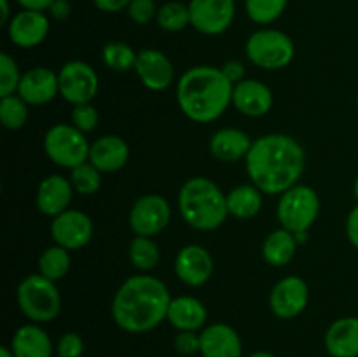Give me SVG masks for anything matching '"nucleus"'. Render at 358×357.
Instances as JSON below:
<instances>
[{"label":"nucleus","mask_w":358,"mask_h":357,"mask_svg":"<svg viewBox=\"0 0 358 357\" xmlns=\"http://www.w3.org/2000/svg\"><path fill=\"white\" fill-rule=\"evenodd\" d=\"M136 56L138 52L131 46L121 41L107 42L101 49V59H103L105 66L114 72H126V70L135 69Z\"/></svg>","instance_id":"nucleus-30"},{"label":"nucleus","mask_w":358,"mask_h":357,"mask_svg":"<svg viewBox=\"0 0 358 357\" xmlns=\"http://www.w3.org/2000/svg\"><path fill=\"white\" fill-rule=\"evenodd\" d=\"M320 214V198L318 192L310 186L296 184L280 195L276 216L280 224L292 233L310 231Z\"/></svg>","instance_id":"nucleus-7"},{"label":"nucleus","mask_w":358,"mask_h":357,"mask_svg":"<svg viewBox=\"0 0 358 357\" xmlns=\"http://www.w3.org/2000/svg\"><path fill=\"white\" fill-rule=\"evenodd\" d=\"M10 349L16 357H52L55 346L48 332L31 322L16 329L10 340Z\"/></svg>","instance_id":"nucleus-24"},{"label":"nucleus","mask_w":358,"mask_h":357,"mask_svg":"<svg viewBox=\"0 0 358 357\" xmlns=\"http://www.w3.org/2000/svg\"><path fill=\"white\" fill-rule=\"evenodd\" d=\"M245 55L248 62L259 69L282 70L292 63L296 46L285 31L276 28H261L247 38Z\"/></svg>","instance_id":"nucleus-6"},{"label":"nucleus","mask_w":358,"mask_h":357,"mask_svg":"<svg viewBox=\"0 0 358 357\" xmlns=\"http://www.w3.org/2000/svg\"><path fill=\"white\" fill-rule=\"evenodd\" d=\"M28 107L30 105L17 93L0 98V119L7 130H20L28 121Z\"/></svg>","instance_id":"nucleus-32"},{"label":"nucleus","mask_w":358,"mask_h":357,"mask_svg":"<svg viewBox=\"0 0 358 357\" xmlns=\"http://www.w3.org/2000/svg\"><path fill=\"white\" fill-rule=\"evenodd\" d=\"M23 9H30V10H48L51 7V4L55 0H16Z\"/></svg>","instance_id":"nucleus-44"},{"label":"nucleus","mask_w":358,"mask_h":357,"mask_svg":"<svg viewBox=\"0 0 358 357\" xmlns=\"http://www.w3.org/2000/svg\"><path fill=\"white\" fill-rule=\"evenodd\" d=\"M157 24L161 30L164 31H180L185 27L191 24V10H189V4L178 2V0H171V2L163 4L157 9L156 16Z\"/></svg>","instance_id":"nucleus-31"},{"label":"nucleus","mask_w":358,"mask_h":357,"mask_svg":"<svg viewBox=\"0 0 358 357\" xmlns=\"http://www.w3.org/2000/svg\"><path fill=\"white\" fill-rule=\"evenodd\" d=\"M73 192H76V189H73L70 178L56 174L49 175L37 188L35 203H37L38 212H42L48 217L59 216L65 210H69Z\"/></svg>","instance_id":"nucleus-18"},{"label":"nucleus","mask_w":358,"mask_h":357,"mask_svg":"<svg viewBox=\"0 0 358 357\" xmlns=\"http://www.w3.org/2000/svg\"><path fill=\"white\" fill-rule=\"evenodd\" d=\"M222 72H224V76H226L233 84H238V83H241L243 79H247V77H245L243 63L238 62V59H231V62L224 63Z\"/></svg>","instance_id":"nucleus-40"},{"label":"nucleus","mask_w":358,"mask_h":357,"mask_svg":"<svg viewBox=\"0 0 358 357\" xmlns=\"http://www.w3.org/2000/svg\"><path fill=\"white\" fill-rule=\"evenodd\" d=\"M70 251L59 245H51L38 258V273L52 282H58L70 272Z\"/></svg>","instance_id":"nucleus-28"},{"label":"nucleus","mask_w":358,"mask_h":357,"mask_svg":"<svg viewBox=\"0 0 358 357\" xmlns=\"http://www.w3.org/2000/svg\"><path fill=\"white\" fill-rule=\"evenodd\" d=\"M16 298L21 314L35 324L55 321L62 312V296L56 282L41 273L24 276L17 286Z\"/></svg>","instance_id":"nucleus-5"},{"label":"nucleus","mask_w":358,"mask_h":357,"mask_svg":"<svg viewBox=\"0 0 358 357\" xmlns=\"http://www.w3.org/2000/svg\"><path fill=\"white\" fill-rule=\"evenodd\" d=\"M248 357H275L271 352H266V350H257V352L250 354Z\"/></svg>","instance_id":"nucleus-48"},{"label":"nucleus","mask_w":358,"mask_h":357,"mask_svg":"<svg viewBox=\"0 0 358 357\" xmlns=\"http://www.w3.org/2000/svg\"><path fill=\"white\" fill-rule=\"evenodd\" d=\"M289 0H245L247 16L257 24H271L285 13Z\"/></svg>","instance_id":"nucleus-33"},{"label":"nucleus","mask_w":358,"mask_h":357,"mask_svg":"<svg viewBox=\"0 0 358 357\" xmlns=\"http://www.w3.org/2000/svg\"><path fill=\"white\" fill-rule=\"evenodd\" d=\"M70 118H72V125L83 133L93 132L98 125V111L93 107V104L73 105Z\"/></svg>","instance_id":"nucleus-36"},{"label":"nucleus","mask_w":358,"mask_h":357,"mask_svg":"<svg viewBox=\"0 0 358 357\" xmlns=\"http://www.w3.org/2000/svg\"><path fill=\"white\" fill-rule=\"evenodd\" d=\"M84 340L77 332H65L59 336L56 343V354L58 357H83L84 354Z\"/></svg>","instance_id":"nucleus-38"},{"label":"nucleus","mask_w":358,"mask_h":357,"mask_svg":"<svg viewBox=\"0 0 358 357\" xmlns=\"http://www.w3.org/2000/svg\"><path fill=\"white\" fill-rule=\"evenodd\" d=\"M143 86L150 91H164L175 80V66L159 49L147 48L138 51L135 69Z\"/></svg>","instance_id":"nucleus-15"},{"label":"nucleus","mask_w":358,"mask_h":357,"mask_svg":"<svg viewBox=\"0 0 358 357\" xmlns=\"http://www.w3.org/2000/svg\"><path fill=\"white\" fill-rule=\"evenodd\" d=\"M199 338H201V349H199L201 357H241L243 354L240 335L229 324L217 322L208 326L199 332Z\"/></svg>","instance_id":"nucleus-19"},{"label":"nucleus","mask_w":358,"mask_h":357,"mask_svg":"<svg viewBox=\"0 0 358 357\" xmlns=\"http://www.w3.org/2000/svg\"><path fill=\"white\" fill-rule=\"evenodd\" d=\"M171 219V206L161 195L140 196L129 210V227L136 237H156Z\"/></svg>","instance_id":"nucleus-10"},{"label":"nucleus","mask_w":358,"mask_h":357,"mask_svg":"<svg viewBox=\"0 0 358 357\" xmlns=\"http://www.w3.org/2000/svg\"><path fill=\"white\" fill-rule=\"evenodd\" d=\"M17 94L28 105H45L59 94L58 74L48 66H34L21 77Z\"/></svg>","instance_id":"nucleus-17"},{"label":"nucleus","mask_w":358,"mask_h":357,"mask_svg":"<svg viewBox=\"0 0 358 357\" xmlns=\"http://www.w3.org/2000/svg\"><path fill=\"white\" fill-rule=\"evenodd\" d=\"M48 10L55 20L63 21L70 16V13H72V6H70L69 0H55Z\"/></svg>","instance_id":"nucleus-43"},{"label":"nucleus","mask_w":358,"mask_h":357,"mask_svg":"<svg viewBox=\"0 0 358 357\" xmlns=\"http://www.w3.org/2000/svg\"><path fill=\"white\" fill-rule=\"evenodd\" d=\"M51 238L66 251H79L90 244L93 237V220L80 210L69 209L51 220Z\"/></svg>","instance_id":"nucleus-12"},{"label":"nucleus","mask_w":358,"mask_h":357,"mask_svg":"<svg viewBox=\"0 0 358 357\" xmlns=\"http://www.w3.org/2000/svg\"><path fill=\"white\" fill-rule=\"evenodd\" d=\"M310 301V287L301 276L290 275L276 282L269 296V307L278 318L290 321L306 310Z\"/></svg>","instance_id":"nucleus-13"},{"label":"nucleus","mask_w":358,"mask_h":357,"mask_svg":"<svg viewBox=\"0 0 358 357\" xmlns=\"http://www.w3.org/2000/svg\"><path fill=\"white\" fill-rule=\"evenodd\" d=\"M346 234H348L350 244L358 251V205L353 206L352 212L346 219Z\"/></svg>","instance_id":"nucleus-42"},{"label":"nucleus","mask_w":358,"mask_h":357,"mask_svg":"<svg viewBox=\"0 0 358 357\" xmlns=\"http://www.w3.org/2000/svg\"><path fill=\"white\" fill-rule=\"evenodd\" d=\"M49 18L44 10L23 9L14 14L13 20L7 24V35L10 42L17 48L30 49L37 48L45 41L49 34Z\"/></svg>","instance_id":"nucleus-14"},{"label":"nucleus","mask_w":358,"mask_h":357,"mask_svg":"<svg viewBox=\"0 0 358 357\" xmlns=\"http://www.w3.org/2000/svg\"><path fill=\"white\" fill-rule=\"evenodd\" d=\"M233 90L234 84L219 66H192L177 80V104L191 121L206 125L233 104Z\"/></svg>","instance_id":"nucleus-3"},{"label":"nucleus","mask_w":358,"mask_h":357,"mask_svg":"<svg viewBox=\"0 0 358 357\" xmlns=\"http://www.w3.org/2000/svg\"><path fill=\"white\" fill-rule=\"evenodd\" d=\"M69 178L79 195H94L101 186V172L90 161L72 168Z\"/></svg>","instance_id":"nucleus-34"},{"label":"nucleus","mask_w":358,"mask_h":357,"mask_svg":"<svg viewBox=\"0 0 358 357\" xmlns=\"http://www.w3.org/2000/svg\"><path fill=\"white\" fill-rule=\"evenodd\" d=\"M86 133L77 130L73 125L51 126L44 135V150L49 160L62 168L79 167L90 160L91 144L87 142Z\"/></svg>","instance_id":"nucleus-8"},{"label":"nucleus","mask_w":358,"mask_h":357,"mask_svg":"<svg viewBox=\"0 0 358 357\" xmlns=\"http://www.w3.org/2000/svg\"><path fill=\"white\" fill-rule=\"evenodd\" d=\"M353 192H355V198L358 200V175L355 178V184H353Z\"/></svg>","instance_id":"nucleus-49"},{"label":"nucleus","mask_w":358,"mask_h":357,"mask_svg":"<svg viewBox=\"0 0 358 357\" xmlns=\"http://www.w3.org/2000/svg\"><path fill=\"white\" fill-rule=\"evenodd\" d=\"M173 346L180 356H194L201 349V338L198 331H178L173 340Z\"/></svg>","instance_id":"nucleus-39"},{"label":"nucleus","mask_w":358,"mask_h":357,"mask_svg":"<svg viewBox=\"0 0 358 357\" xmlns=\"http://www.w3.org/2000/svg\"><path fill=\"white\" fill-rule=\"evenodd\" d=\"M126 10L129 20L136 24H149L157 16V6L154 0H131Z\"/></svg>","instance_id":"nucleus-37"},{"label":"nucleus","mask_w":358,"mask_h":357,"mask_svg":"<svg viewBox=\"0 0 358 357\" xmlns=\"http://www.w3.org/2000/svg\"><path fill=\"white\" fill-rule=\"evenodd\" d=\"M325 349L331 357H358V317H341L329 326Z\"/></svg>","instance_id":"nucleus-23"},{"label":"nucleus","mask_w":358,"mask_h":357,"mask_svg":"<svg viewBox=\"0 0 358 357\" xmlns=\"http://www.w3.org/2000/svg\"><path fill=\"white\" fill-rule=\"evenodd\" d=\"M21 77L16 59L7 52H0V98L9 97V94L17 93Z\"/></svg>","instance_id":"nucleus-35"},{"label":"nucleus","mask_w":358,"mask_h":357,"mask_svg":"<svg viewBox=\"0 0 358 357\" xmlns=\"http://www.w3.org/2000/svg\"><path fill=\"white\" fill-rule=\"evenodd\" d=\"M233 105L248 118H261L271 111L273 93L261 80L243 79L234 84Z\"/></svg>","instance_id":"nucleus-20"},{"label":"nucleus","mask_w":358,"mask_h":357,"mask_svg":"<svg viewBox=\"0 0 358 357\" xmlns=\"http://www.w3.org/2000/svg\"><path fill=\"white\" fill-rule=\"evenodd\" d=\"M129 160V146L122 136L103 135L91 144L90 163H93L101 174H112L126 167Z\"/></svg>","instance_id":"nucleus-21"},{"label":"nucleus","mask_w":358,"mask_h":357,"mask_svg":"<svg viewBox=\"0 0 358 357\" xmlns=\"http://www.w3.org/2000/svg\"><path fill=\"white\" fill-rule=\"evenodd\" d=\"M213 273V258L201 245H185L175 258V275L189 287H201Z\"/></svg>","instance_id":"nucleus-16"},{"label":"nucleus","mask_w":358,"mask_h":357,"mask_svg":"<svg viewBox=\"0 0 358 357\" xmlns=\"http://www.w3.org/2000/svg\"><path fill=\"white\" fill-rule=\"evenodd\" d=\"M294 237H296L297 245H303L308 241V231H299V233H294Z\"/></svg>","instance_id":"nucleus-46"},{"label":"nucleus","mask_w":358,"mask_h":357,"mask_svg":"<svg viewBox=\"0 0 358 357\" xmlns=\"http://www.w3.org/2000/svg\"><path fill=\"white\" fill-rule=\"evenodd\" d=\"M128 258L136 270L150 272V270L159 265L161 252L156 241L150 237H135L129 244Z\"/></svg>","instance_id":"nucleus-29"},{"label":"nucleus","mask_w":358,"mask_h":357,"mask_svg":"<svg viewBox=\"0 0 358 357\" xmlns=\"http://www.w3.org/2000/svg\"><path fill=\"white\" fill-rule=\"evenodd\" d=\"M254 140L238 128H220L210 139V153L224 163H234L238 160H245L248 150L252 149Z\"/></svg>","instance_id":"nucleus-22"},{"label":"nucleus","mask_w":358,"mask_h":357,"mask_svg":"<svg viewBox=\"0 0 358 357\" xmlns=\"http://www.w3.org/2000/svg\"><path fill=\"white\" fill-rule=\"evenodd\" d=\"M171 300L163 280L149 273H138L122 282L114 294L112 318L126 332H149L166 321Z\"/></svg>","instance_id":"nucleus-2"},{"label":"nucleus","mask_w":358,"mask_h":357,"mask_svg":"<svg viewBox=\"0 0 358 357\" xmlns=\"http://www.w3.org/2000/svg\"><path fill=\"white\" fill-rule=\"evenodd\" d=\"M58 83L62 98L72 105L91 104L100 90L96 70L80 59L66 62L59 69Z\"/></svg>","instance_id":"nucleus-9"},{"label":"nucleus","mask_w":358,"mask_h":357,"mask_svg":"<svg viewBox=\"0 0 358 357\" xmlns=\"http://www.w3.org/2000/svg\"><path fill=\"white\" fill-rule=\"evenodd\" d=\"M306 164V153L294 136L269 133L254 140L245 158L247 175L264 195H283L297 184Z\"/></svg>","instance_id":"nucleus-1"},{"label":"nucleus","mask_w":358,"mask_h":357,"mask_svg":"<svg viewBox=\"0 0 358 357\" xmlns=\"http://www.w3.org/2000/svg\"><path fill=\"white\" fill-rule=\"evenodd\" d=\"M208 312L194 296L173 298L168 308V322L178 331H199L205 326Z\"/></svg>","instance_id":"nucleus-25"},{"label":"nucleus","mask_w":358,"mask_h":357,"mask_svg":"<svg viewBox=\"0 0 358 357\" xmlns=\"http://www.w3.org/2000/svg\"><path fill=\"white\" fill-rule=\"evenodd\" d=\"M262 195L264 192L254 184H243L233 188L226 195L227 212L229 216L236 217L240 220L252 219L257 216L262 209Z\"/></svg>","instance_id":"nucleus-27"},{"label":"nucleus","mask_w":358,"mask_h":357,"mask_svg":"<svg viewBox=\"0 0 358 357\" xmlns=\"http://www.w3.org/2000/svg\"><path fill=\"white\" fill-rule=\"evenodd\" d=\"M297 241L292 231L280 227L271 231L262 244V258L271 266H285L294 259L297 252Z\"/></svg>","instance_id":"nucleus-26"},{"label":"nucleus","mask_w":358,"mask_h":357,"mask_svg":"<svg viewBox=\"0 0 358 357\" xmlns=\"http://www.w3.org/2000/svg\"><path fill=\"white\" fill-rule=\"evenodd\" d=\"M0 10H2V14H0V24L7 27V24H9V21L13 20V16H10L9 0H0Z\"/></svg>","instance_id":"nucleus-45"},{"label":"nucleus","mask_w":358,"mask_h":357,"mask_svg":"<svg viewBox=\"0 0 358 357\" xmlns=\"http://www.w3.org/2000/svg\"><path fill=\"white\" fill-rule=\"evenodd\" d=\"M191 27L203 35H220L233 24L234 0H189Z\"/></svg>","instance_id":"nucleus-11"},{"label":"nucleus","mask_w":358,"mask_h":357,"mask_svg":"<svg viewBox=\"0 0 358 357\" xmlns=\"http://www.w3.org/2000/svg\"><path fill=\"white\" fill-rule=\"evenodd\" d=\"M129 2H131V0H93L94 7H96L98 10L108 14L121 13V10L128 9Z\"/></svg>","instance_id":"nucleus-41"},{"label":"nucleus","mask_w":358,"mask_h":357,"mask_svg":"<svg viewBox=\"0 0 358 357\" xmlns=\"http://www.w3.org/2000/svg\"><path fill=\"white\" fill-rule=\"evenodd\" d=\"M357 112H358V97H357Z\"/></svg>","instance_id":"nucleus-50"},{"label":"nucleus","mask_w":358,"mask_h":357,"mask_svg":"<svg viewBox=\"0 0 358 357\" xmlns=\"http://www.w3.org/2000/svg\"><path fill=\"white\" fill-rule=\"evenodd\" d=\"M0 357H16V356H14L10 346H2V349H0Z\"/></svg>","instance_id":"nucleus-47"},{"label":"nucleus","mask_w":358,"mask_h":357,"mask_svg":"<svg viewBox=\"0 0 358 357\" xmlns=\"http://www.w3.org/2000/svg\"><path fill=\"white\" fill-rule=\"evenodd\" d=\"M178 210L185 223L198 231H213L226 223L227 202L219 186L208 177H191L178 191Z\"/></svg>","instance_id":"nucleus-4"}]
</instances>
